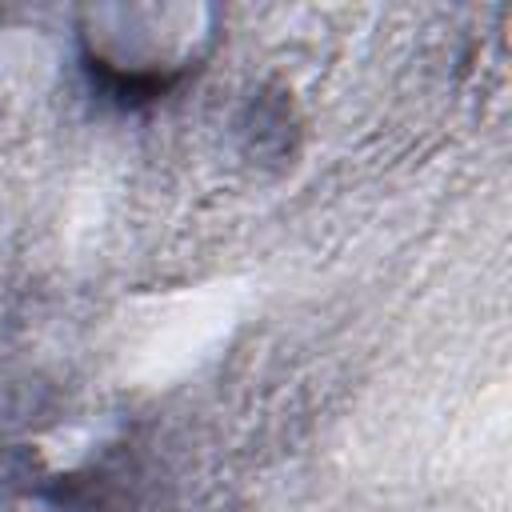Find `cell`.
<instances>
[{
    "label": "cell",
    "instance_id": "obj_1",
    "mask_svg": "<svg viewBox=\"0 0 512 512\" xmlns=\"http://www.w3.org/2000/svg\"><path fill=\"white\" fill-rule=\"evenodd\" d=\"M160 8H148V28H144V8H92L84 12L80 24V52L84 68L96 76L100 88H108L120 100H152L180 84L212 48L208 28H196L208 12H180L168 8L160 32L156 24Z\"/></svg>",
    "mask_w": 512,
    "mask_h": 512
},
{
    "label": "cell",
    "instance_id": "obj_2",
    "mask_svg": "<svg viewBox=\"0 0 512 512\" xmlns=\"http://www.w3.org/2000/svg\"><path fill=\"white\" fill-rule=\"evenodd\" d=\"M0 512H80V508L52 500V496H8L0 500Z\"/></svg>",
    "mask_w": 512,
    "mask_h": 512
}]
</instances>
